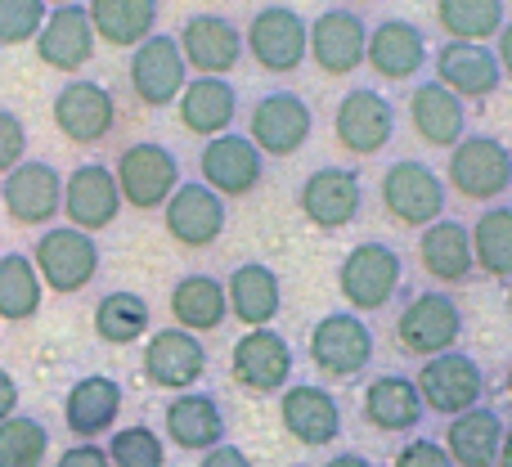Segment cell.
<instances>
[{
    "instance_id": "d590c367",
    "label": "cell",
    "mask_w": 512,
    "mask_h": 467,
    "mask_svg": "<svg viewBox=\"0 0 512 467\" xmlns=\"http://www.w3.org/2000/svg\"><path fill=\"white\" fill-rule=\"evenodd\" d=\"M90 27L113 50H135L158 32V0H90Z\"/></svg>"
},
{
    "instance_id": "1f68e13d",
    "label": "cell",
    "mask_w": 512,
    "mask_h": 467,
    "mask_svg": "<svg viewBox=\"0 0 512 467\" xmlns=\"http://www.w3.org/2000/svg\"><path fill=\"white\" fill-rule=\"evenodd\" d=\"M225 297L243 328H270L283 310V283L265 261H243L225 283Z\"/></svg>"
},
{
    "instance_id": "d6986e66",
    "label": "cell",
    "mask_w": 512,
    "mask_h": 467,
    "mask_svg": "<svg viewBox=\"0 0 512 467\" xmlns=\"http://www.w3.org/2000/svg\"><path fill=\"white\" fill-rule=\"evenodd\" d=\"M176 41L198 77H230L239 68V59L248 54L243 50V32L225 14H189Z\"/></svg>"
},
{
    "instance_id": "5bb4252c",
    "label": "cell",
    "mask_w": 512,
    "mask_h": 467,
    "mask_svg": "<svg viewBox=\"0 0 512 467\" xmlns=\"http://www.w3.org/2000/svg\"><path fill=\"white\" fill-rule=\"evenodd\" d=\"M364 50H369V23L360 9L333 5L324 14L310 18V59L324 77H351L364 68Z\"/></svg>"
},
{
    "instance_id": "f35d334b",
    "label": "cell",
    "mask_w": 512,
    "mask_h": 467,
    "mask_svg": "<svg viewBox=\"0 0 512 467\" xmlns=\"http://www.w3.org/2000/svg\"><path fill=\"white\" fill-rule=\"evenodd\" d=\"M41 297H45V283L36 274L32 256L23 252L0 256V319L5 324H27L41 310Z\"/></svg>"
},
{
    "instance_id": "52a82bcc",
    "label": "cell",
    "mask_w": 512,
    "mask_h": 467,
    "mask_svg": "<svg viewBox=\"0 0 512 467\" xmlns=\"http://www.w3.org/2000/svg\"><path fill=\"white\" fill-rule=\"evenodd\" d=\"M243 50L256 59V68L288 77L310 59V23L292 5H265L243 32Z\"/></svg>"
},
{
    "instance_id": "11a10c76",
    "label": "cell",
    "mask_w": 512,
    "mask_h": 467,
    "mask_svg": "<svg viewBox=\"0 0 512 467\" xmlns=\"http://www.w3.org/2000/svg\"><path fill=\"white\" fill-rule=\"evenodd\" d=\"M45 5H50V9H54V5H72V0H45Z\"/></svg>"
},
{
    "instance_id": "e575fe53",
    "label": "cell",
    "mask_w": 512,
    "mask_h": 467,
    "mask_svg": "<svg viewBox=\"0 0 512 467\" xmlns=\"http://www.w3.org/2000/svg\"><path fill=\"white\" fill-rule=\"evenodd\" d=\"M171 319L185 333H216V328L230 319V297H225V283L212 274H185L171 288Z\"/></svg>"
},
{
    "instance_id": "f5cc1de1",
    "label": "cell",
    "mask_w": 512,
    "mask_h": 467,
    "mask_svg": "<svg viewBox=\"0 0 512 467\" xmlns=\"http://www.w3.org/2000/svg\"><path fill=\"white\" fill-rule=\"evenodd\" d=\"M504 387H508V400H512V364H508V373H504Z\"/></svg>"
},
{
    "instance_id": "5b68a950",
    "label": "cell",
    "mask_w": 512,
    "mask_h": 467,
    "mask_svg": "<svg viewBox=\"0 0 512 467\" xmlns=\"http://www.w3.org/2000/svg\"><path fill=\"white\" fill-rule=\"evenodd\" d=\"M306 355L324 378L351 382L373 364L378 337H373V328L364 324V315H355V310H328V315L310 328Z\"/></svg>"
},
{
    "instance_id": "681fc988",
    "label": "cell",
    "mask_w": 512,
    "mask_h": 467,
    "mask_svg": "<svg viewBox=\"0 0 512 467\" xmlns=\"http://www.w3.org/2000/svg\"><path fill=\"white\" fill-rule=\"evenodd\" d=\"M14 414H18V387H14V378L0 369V423H9Z\"/></svg>"
},
{
    "instance_id": "603a6c76",
    "label": "cell",
    "mask_w": 512,
    "mask_h": 467,
    "mask_svg": "<svg viewBox=\"0 0 512 467\" xmlns=\"http://www.w3.org/2000/svg\"><path fill=\"white\" fill-rule=\"evenodd\" d=\"M225 198L212 194V189L198 180V185H185L180 180V189L167 198V207H162V225H167V234L176 238L180 247H189V252H203V247H212L216 238L225 234Z\"/></svg>"
},
{
    "instance_id": "7dc6e473",
    "label": "cell",
    "mask_w": 512,
    "mask_h": 467,
    "mask_svg": "<svg viewBox=\"0 0 512 467\" xmlns=\"http://www.w3.org/2000/svg\"><path fill=\"white\" fill-rule=\"evenodd\" d=\"M198 467H252V459L239 450V445L221 441V445H212V450L203 454V463H198Z\"/></svg>"
},
{
    "instance_id": "ee69618b",
    "label": "cell",
    "mask_w": 512,
    "mask_h": 467,
    "mask_svg": "<svg viewBox=\"0 0 512 467\" xmlns=\"http://www.w3.org/2000/svg\"><path fill=\"white\" fill-rule=\"evenodd\" d=\"M23 153H27V126L18 122V113L0 108V180L23 162Z\"/></svg>"
},
{
    "instance_id": "74e56055",
    "label": "cell",
    "mask_w": 512,
    "mask_h": 467,
    "mask_svg": "<svg viewBox=\"0 0 512 467\" xmlns=\"http://www.w3.org/2000/svg\"><path fill=\"white\" fill-rule=\"evenodd\" d=\"M436 23L445 41H495L499 27L508 23L504 0H436Z\"/></svg>"
},
{
    "instance_id": "9f6ffc18",
    "label": "cell",
    "mask_w": 512,
    "mask_h": 467,
    "mask_svg": "<svg viewBox=\"0 0 512 467\" xmlns=\"http://www.w3.org/2000/svg\"><path fill=\"white\" fill-rule=\"evenodd\" d=\"M355 5H373V0H355Z\"/></svg>"
},
{
    "instance_id": "9c48e42d",
    "label": "cell",
    "mask_w": 512,
    "mask_h": 467,
    "mask_svg": "<svg viewBox=\"0 0 512 467\" xmlns=\"http://www.w3.org/2000/svg\"><path fill=\"white\" fill-rule=\"evenodd\" d=\"M113 176H117V189H122V203H131L135 212H162L167 198L180 189V162L167 144L144 140L122 149Z\"/></svg>"
},
{
    "instance_id": "4dcf8cb0",
    "label": "cell",
    "mask_w": 512,
    "mask_h": 467,
    "mask_svg": "<svg viewBox=\"0 0 512 467\" xmlns=\"http://www.w3.org/2000/svg\"><path fill=\"white\" fill-rule=\"evenodd\" d=\"M176 113L189 135L216 140V135H225L234 126V117H239V90L225 77H189V86L180 90V99H176Z\"/></svg>"
},
{
    "instance_id": "7a4b0ae2",
    "label": "cell",
    "mask_w": 512,
    "mask_h": 467,
    "mask_svg": "<svg viewBox=\"0 0 512 467\" xmlns=\"http://www.w3.org/2000/svg\"><path fill=\"white\" fill-rule=\"evenodd\" d=\"M378 203L382 212L391 216L405 230H427L432 221L445 216V203H450V185L441 180V171H432L418 158H400L382 171L378 180Z\"/></svg>"
},
{
    "instance_id": "44dd1931",
    "label": "cell",
    "mask_w": 512,
    "mask_h": 467,
    "mask_svg": "<svg viewBox=\"0 0 512 467\" xmlns=\"http://www.w3.org/2000/svg\"><path fill=\"white\" fill-rule=\"evenodd\" d=\"M360 418L364 427L382 436H409L423 427L427 405L418 396V382L409 373H378L360 396Z\"/></svg>"
},
{
    "instance_id": "8d00e7d4",
    "label": "cell",
    "mask_w": 512,
    "mask_h": 467,
    "mask_svg": "<svg viewBox=\"0 0 512 467\" xmlns=\"http://www.w3.org/2000/svg\"><path fill=\"white\" fill-rule=\"evenodd\" d=\"M472 256L486 279H512V203H490L481 221H472Z\"/></svg>"
},
{
    "instance_id": "f907efd6",
    "label": "cell",
    "mask_w": 512,
    "mask_h": 467,
    "mask_svg": "<svg viewBox=\"0 0 512 467\" xmlns=\"http://www.w3.org/2000/svg\"><path fill=\"white\" fill-rule=\"evenodd\" d=\"M324 467H373V463L364 459V454H355V450H342V454H333Z\"/></svg>"
},
{
    "instance_id": "3957f363",
    "label": "cell",
    "mask_w": 512,
    "mask_h": 467,
    "mask_svg": "<svg viewBox=\"0 0 512 467\" xmlns=\"http://www.w3.org/2000/svg\"><path fill=\"white\" fill-rule=\"evenodd\" d=\"M391 328H396V346L405 355L432 360V355L459 351L463 310H459V301H454V292L427 288V292H414V297L400 306V315Z\"/></svg>"
},
{
    "instance_id": "2e32d148",
    "label": "cell",
    "mask_w": 512,
    "mask_h": 467,
    "mask_svg": "<svg viewBox=\"0 0 512 467\" xmlns=\"http://www.w3.org/2000/svg\"><path fill=\"white\" fill-rule=\"evenodd\" d=\"M198 176L221 198H248L265 176V153L256 149L248 135L225 131L203 144V153H198Z\"/></svg>"
},
{
    "instance_id": "484cf974",
    "label": "cell",
    "mask_w": 512,
    "mask_h": 467,
    "mask_svg": "<svg viewBox=\"0 0 512 467\" xmlns=\"http://www.w3.org/2000/svg\"><path fill=\"white\" fill-rule=\"evenodd\" d=\"M436 63V81L445 90L468 104V99H490L499 86H504V68L495 59V45H477V41H445L441 50L432 54Z\"/></svg>"
},
{
    "instance_id": "6da1fadb",
    "label": "cell",
    "mask_w": 512,
    "mask_h": 467,
    "mask_svg": "<svg viewBox=\"0 0 512 467\" xmlns=\"http://www.w3.org/2000/svg\"><path fill=\"white\" fill-rule=\"evenodd\" d=\"M400 288H405V256L378 238L355 243L337 265V292L355 315H373V310L391 306Z\"/></svg>"
},
{
    "instance_id": "8fae6325",
    "label": "cell",
    "mask_w": 512,
    "mask_h": 467,
    "mask_svg": "<svg viewBox=\"0 0 512 467\" xmlns=\"http://www.w3.org/2000/svg\"><path fill=\"white\" fill-rule=\"evenodd\" d=\"M315 131V108L297 90H270L248 113V140L265 158H292Z\"/></svg>"
},
{
    "instance_id": "cb8c5ba5",
    "label": "cell",
    "mask_w": 512,
    "mask_h": 467,
    "mask_svg": "<svg viewBox=\"0 0 512 467\" xmlns=\"http://www.w3.org/2000/svg\"><path fill=\"white\" fill-rule=\"evenodd\" d=\"M432 50H427V32L409 18H382L369 27V50L364 63L373 68V77L382 81H409L427 68Z\"/></svg>"
},
{
    "instance_id": "e0dca14e",
    "label": "cell",
    "mask_w": 512,
    "mask_h": 467,
    "mask_svg": "<svg viewBox=\"0 0 512 467\" xmlns=\"http://www.w3.org/2000/svg\"><path fill=\"white\" fill-rule=\"evenodd\" d=\"M279 423L306 450H324L342 436V405L319 382H292L279 391Z\"/></svg>"
},
{
    "instance_id": "f1b7e54d",
    "label": "cell",
    "mask_w": 512,
    "mask_h": 467,
    "mask_svg": "<svg viewBox=\"0 0 512 467\" xmlns=\"http://www.w3.org/2000/svg\"><path fill=\"white\" fill-rule=\"evenodd\" d=\"M418 261H423L427 279H436L441 288H459L477 274V256H472V225L463 221H432L427 230H418Z\"/></svg>"
},
{
    "instance_id": "277c9868",
    "label": "cell",
    "mask_w": 512,
    "mask_h": 467,
    "mask_svg": "<svg viewBox=\"0 0 512 467\" xmlns=\"http://www.w3.org/2000/svg\"><path fill=\"white\" fill-rule=\"evenodd\" d=\"M445 185L459 198H468V203H499L512 189V149L495 135L468 131L450 149Z\"/></svg>"
},
{
    "instance_id": "836d02e7",
    "label": "cell",
    "mask_w": 512,
    "mask_h": 467,
    "mask_svg": "<svg viewBox=\"0 0 512 467\" xmlns=\"http://www.w3.org/2000/svg\"><path fill=\"white\" fill-rule=\"evenodd\" d=\"M117 414H122V387L104 373H90V378L72 382L68 400H63V423L72 436H104L113 432Z\"/></svg>"
},
{
    "instance_id": "ac0fdd59",
    "label": "cell",
    "mask_w": 512,
    "mask_h": 467,
    "mask_svg": "<svg viewBox=\"0 0 512 467\" xmlns=\"http://www.w3.org/2000/svg\"><path fill=\"white\" fill-rule=\"evenodd\" d=\"M54 126H59L63 140L72 144H99L113 135L117 126V104L113 95H108V86H99V81H68V86L54 95Z\"/></svg>"
},
{
    "instance_id": "4fadbf2b",
    "label": "cell",
    "mask_w": 512,
    "mask_h": 467,
    "mask_svg": "<svg viewBox=\"0 0 512 467\" xmlns=\"http://www.w3.org/2000/svg\"><path fill=\"white\" fill-rule=\"evenodd\" d=\"M131 90L144 108H171L180 99V90L189 86V63L180 54V41L167 32H153L149 41H140L131 50Z\"/></svg>"
},
{
    "instance_id": "bcb514c9",
    "label": "cell",
    "mask_w": 512,
    "mask_h": 467,
    "mask_svg": "<svg viewBox=\"0 0 512 467\" xmlns=\"http://www.w3.org/2000/svg\"><path fill=\"white\" fill-rule=\"evenodd\" d=\"M54 467H113V463H108V450H99V445L81 441V445H72V450H63Z\"/></svg>"
},
{
    "instance_id": "c3c4849f",
    "label": "cell",
    "mask_w": 512,
    "mask_h": 467,
    "mask_svg": "<svg viewBox=\"0 0 512 467\" xmlns=\"http://www.w3.org/2000/svg\"><path fill=\"white\" fill-rule=\"evenodd\" d=\"M495 59H499V68H504V81H512V18L495 36Z\"/></svg>"
},
{
    "instance_id": "816d5d0a",
    "label": "cell",
    "mask_w": 512,
    "mask_h": 467,
    "mask_svg": "<svg viewBox=\"0 0 512 467\" xmlns=\"http://www.w3.org/2000/svg\"><path fill=\"white\" fill-rule=\"evenodd\" d=\"M495 467H512V427H504V445H499V463Z\"/></svg>"
},
{
    "instance_id": "7bdbcfd3",
    "label": "cell",
    "mask_w": 512,
    "mask_h": 467,
    "mask_svg": "<svg viewBox=\"0 0 512 467\" xmlns=\"http://www.w3.org/2000/svg\"><path fill=\"white\" fill-rule=\"evenodd\" d=\"M50 5L45 0H0V45H27L36 41Z\"/></svg>"
},
{
    "instance_id": "f546056e",
    "label": "cell",
    "mask_w": 512,
    "mask_h": 467,
    "mask_svg": "<svg viewBox=\"0 0 512 467\" xmlns=\"http://www.w3.org/2000/svg\"><path fill=\"white\" fill-rule=\"evenodd\" d=\"M162 432L171 436L176 450L207 454L212 445L225 441L221 400H216L212 391H180V396L167 405V414H162Z\"/></svg>"
},
{
    "instance_id": "30bf717a",
    "label": "cell",
    "mask_w": 512,
    "mask_h": 467,
    "mask_svg": "<svg viewBox=\"0 0 512 467\" xmlns=\"http://www.w3.org/2000/svg\"><path fill=\"white\" fill-rule=\"evenodd\" d=\"M333 140L337 149L355 153V158H373L396 140V104L378 95L373 86H355L337 99L333 113Z\"/></svg>"
},
{
    "instance_id": "7402d4cb",
    "label": "cell",
    "mask_w": 512,
    "mask_h": 467,
    "mask_svg": "<svg viewBox=\"0 0 512 467\" xmlns=\"http://www.w3.org/2000/svg\"><path fill=\"white\" fill-rule=\"evenodd\" d=\"M95 27H90L86 5H54L45 14L41 32H36V59L54 72H81L90 59H95Z\"/></svg>"
},
{
    "instance_id": "ba28073f",
    "label": "cell",
    "mask_w": 512,
    "mask_h": 467,
    "mask_svg": "<svg viewBox=\"0 0 512 467\" xmlns=\"http://www.w3.org/2000/svg\"><path fill=\"white\" fill-rule=\"evenodd\" d=\"M32 265L41 274V283L50 292H72L90 288L99 274V247H95V234L86 230H72V225H54L36 238V252H32Z\"/></svg>"
},
{
    "instance_id": "9a60e30c",
    "label": "cell",
    "mask_w": 512,
    "mask_h": 467,
    "mask_svg": "<svg viewBox=\"0 0 512 467\" xmlns=\"http://www.w3.org/2000/svg\"><path fill=\"white\" fill-rule=\"evenodd\" d=\"M292 369H297V355H292L288 337L274 328H248L230 351L234 382L252 396H274V391L292 387Z\"/></svg>"
},
{
    "instance_id": "ab89813d",
    "label": "cell",
    "mask_w": 512,
    "mask_h": 467,
    "mask_svg": "<svg viewBox=\"0 0 512 467\" xmlns=\"http://www.w3.org/2000/svg\"><path fill=\"white\" fill-rule=\"evenodd\" d=\"M95 333L108 346H131L149 333V301L140 292H108L95 306Z\"/></svg>"
},
{
    "instance_id": "ffe728a7",
    "label": "cell",
    "mask_w": 512,
    "mask_h": 467,
    "mask_svg": "<svg viewBox=\"0 0 512 467\" xmlns=\"http://www.w3.org/2000/svg\"><path fill=\"white\" fill-rule=\"evenodd\" d=\"M0 203L14 225H50L63 212V176L50 162H18L0 180Z\"/></svg>"
},
{
    "instance_id": "60d3db41",
    "label": "cell",
    "mask_w": 512,
    "mask_h": 467,
    "mask_svg": "<svg viewBox=\"0 0 512 467\" xmlns=\"http://www.w3.org/2000/svg\"><path fill=\"white\" fill-rule=\"evenodd\" d=\"M50 436L36 418L14 414L9 423H0V467H41Z\"/></svg>"
},
{
    "instance_id": "7c38bea8",
    "label": "cell",
    "mask_w": 512,
    "mask_h": 467,
    "mask_svg": "<svg viewBox=\"0 0 512 467\" xmlns=\"http://www.w3.org/2000/svg\"><path fill=\"white\" fill-rule=\"evenodd\" d=\"M297 207L315 230L333 234V230H346V225L360 221L364 212V180L360 171L351 167H319L301 180L297 189Z\"/></svg>"
},
{
    "instance_id": "b9f144b4",
    "label": "cell",
    "mask_w": 512,
    "mask_h": 467,
    "mask_svg": "<svg viewBox=\"0 0 512 467\" xmlns=\"http://www.w3.org/2000/svg\"><path fill=\"white\" fill-rule=\"evenodd\" d=\"M108 463L113 467H167V445L153 427L135 423L108 436Z\"/></svg>"
},
{
    "instance_id": "db71d44e",
    "label": "cell",
    "mask_w": 512,
    "mask_h": 467,
    "mask_svg": "<svg viewBox=\"0 0 512 467\" xmlns=\"http://www.w3.org/2000/svg\"><path fill=\"white\" fill-rule=\"evenodd\" d=\"M504 306H508V315H512V279H508V297H504Z\"/></svg>"
},
{
    "instance_id": "d4e9b609",
    "label": "cell",
    "mask_w": 512,
    "mask_h": 467,
    "mask_svg": "<svg viewBox=\"0 0 512 467\" xmlns=\"http://www.w3.org/2000/svg\"><path fill=\"white\" fill-rule=\"evenodd\" d=\"M117 212H122V189H117V176L108 167L86 162L63 180V216H68L72 230L99 234L117 221Z\"/></svg>"
},
{
    "instance_id": "d6a6232c",
    "label": "cell",
    "mask_w": 512,
    "mask_h": 467,
    "mask_svg": "<svg viewBox=\"0 0 512 467\" xmlns=\"http://www.w3.org/2000/svg\"><path fill=\"white\" fill-rule=\"evenodd\" d=\"M504 418L499 409L477 405L468 414L445 423V454L454 459V467H495L499 463V445H504Z\"/></svg>"
},
{
    "instance_id": "8992f818",
    "label": "cell",
    "mask_w": 512,
    "mask_h": 467,
    "mask_svg": "<svg viewBox=\"0 0 512 467\" xmlns=\"http://www.w3.org/2000/svg\"><path fill=\"white\" fill-rule=\"evenodd\" d=\"M414 382H418V396H423L427 414H436V418H459L468 409L486 405V387H490L486 369L468 351H445V355L423 360Z\"/></svg>"
},
{
    "instance_id": "f6af8a7d",
    "label": "cell",
    "mask_w": 512,
    "mask_h": 467,
    "mask_svg": "<svg viewBox=\"0 0 512 467\" xmlns=\"http://www.w3.org/2000/svg\"><path fill=\"white\" fill-rule=\"evenodd\" d=\"M391 467H454V459L445 454L441 441H432V436H418V441H409L405 450L391 459Z\"/></svg>"
},
{
    "instance_id": "83f0119b",
    "label": "cell",
    "mask_w": 512,
    "mask_h": 467,
    "mask_svg": "<svg viewBox=\"0 0 512 467\" xmlns=\"http://www.w3.org/2000/svg\"><path fill=\"white\" fill-rule=\"evenodd\" d=\"M409 126L427 149H454L468 135V104L436 77H427L409 90Z\"/></svg>"
},
{
    "instance_id": "4316f807",
    "label": "cell",
    "mask_w": 512,
    "mask_h": 467,
    "mask_svg": "<svg viewBox=\"0 0 512 467\" xmlns=\"http://www.w3.org/2000/svg\"><path fill=\"white\" fill-rule=\"evenodd\" d=\"M207 373V346L185 328H158L144 346V378L162 391H189Z\"/></svg>"
}]
</instances>
